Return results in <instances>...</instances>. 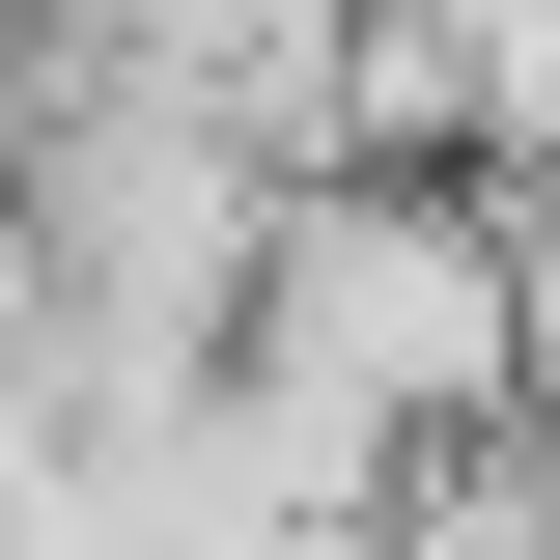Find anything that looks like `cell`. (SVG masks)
I'll return each mask as SVG.
<instances>
[{
  "instance_id": "1",
  "label": "cell",
  "mask_w": 560,
  "mask_h": 560,
  "mask_svg": "<svg viewBox=\"0 0 560 560\" xmlns=\"http://www.w3.org/2000/svg\"><path fill=\"white\" fill-rule=\"evenodd\" d=\"M533 224L504 168H364V197H280L224 253V420L308 448V477H420V448H477L533 393Z\"/></svg>"
}]
</instances>
